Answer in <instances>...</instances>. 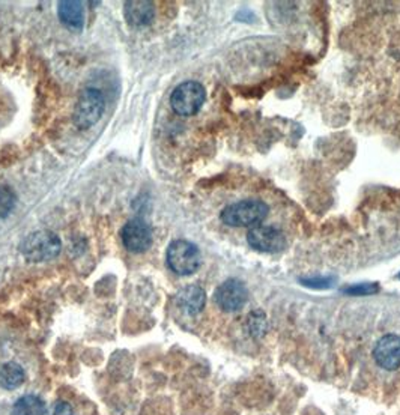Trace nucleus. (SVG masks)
Wrapping results in <instances>:
<instances>
[{
  "instance_id": "39448f33",
  "label": "nucleus",
  "mask_w": 400,
  "mask_h": 415,
  "mask_svg": "<svg viewBox=\"0 0 400 415\" xmlns=\"http://www.w3.org/2000/svg\"><path fill=\"white\" fill-rule=\"evenodd\" d=\"M206 100L205 88L199 81H184L175 88L171 97V105L176 114L193 116Z\"/></svg>"
},
{
  "instance_id": "ddd939ff",
  "label": "nucleus",
  "mask_w": 400,
  "mask_h": 415,
  "mask_svg": "<svg viewBox=\"0 0 400 415\" xmlns=\"http://www.w3.org/2000/svg\"><path fill=\"white\" fill-rule=\"evenodd\" d=\"M25 371L17 363H6L0 367V386L6 390H14L23 384Z\"/></svg>"
},
{
  "instance_id": "4468645a",
  "label": "nucleus",
  "mask_w": 400,
  "mask_h": 415,
  "mask_svg": "<svg viewBox=\"0 0 400 415\" xmlns=\"http://www.w3.org/2000/svg\"><path fill=\"white\" fill-rule=\"evenodd\" d=\"M13 415H46V405L36 396H25L15 402Z\"/></svg>"
},
{
  "instance_id": "20e7f679",
  "label": "nucleus",
  "mask_w": 400,
  "mask_h": 415,
  "mask_svg": "<svg viewBox=\"0 0 400 415\" xmlns=\"http://www.w3.org/2000/svg\"><path fill=\"white\" fill-rule=\"evenodd\" d=\"M104 109L105 100L101 91L86 88L80 93L76 109H74V124L80 130H88L101 119Z\"/></svg>"
},
{
  "instance_id": "7ed1b4c3",
  "label": "nucleus",
  "mask_w": 400,
  "mask_h": 415,
  "mask_svg": "<svg viewBox=\"0 0 400 415\" xmlns=\"http://www.w3.org/2000/svg\"><path fill=\"white\" fill-rule=\"evenodd\" d=\"M166 259L168 268L178 275H189L196 272L200 267V262H202L199 249L194 244L184 239H176L168 246Z\"/></svg>"
},
{
  "instance_id": "f8f14e48",
  "label": "nucleus",
  "mask_w": 400,
  "mask_h": 415,
  "mask_svg": "<svg viewBox=\"0 0 400 415\" xmlns=\"http://www.w3.org/2000/svg\"><path fill=\"white\" fill-rule=\"evenodd\" d=\"M59 20L68 29L80 30L84 26V11L81 2L76 0H62L58 6Z\"/></svg>"
},
{
  "instance_id": "9b49d317",
  "label": "nucleus",
  "mask_w": 400,
  "mask_h": 415,
  "mask_svg": "<svg viewBox=\"0 0 400 415\" xmlns=\"http://www.w3.org/2000/svg\"><path fill=\"white\" fill-rule=\"evenodd\" d=\"M124 14L130 25L142 27L152 23L155 9L151 2H145V0H133V2L125 4Z\"/></svg>"
},
{
  "instance_id": "dca6fc26",
  "label": "nucleus",
  "mask_w": 400,
  "mask_h": 415,
  "mask_svg": "<svg viewBox=\"0 0 400 415\" xmlns=\"http://www.w3.org/2000/svg\"><path fill=\"white\" fill-rule=\"evenodd\" d=\"M378 291V286L375 284H358V286H354V287H347V289H345L346 294H351V295H371L373 292Z\"/></svg>"
},
{
  "instance_id": "f257e3e1",
  "label": "nucleus",
  "mask_w": 400,
  "mask_h": 415,
  "mask_svg": "<svg viewBox=\"0 0 400 415\" xmlns=\"http://www.w3.org/2000/svg\"><path fill=\"white\" fill-rule=\"evenodd\" d=\"M268 205L259 199H246L221 211V220L232 228L258 226L268 216Z\"/></svg>"
},
{
  "instance_id": "423d86ee",
  "label": "nucleus",
  "mask_w": 400,
  "mask_h": 415,
  "mask_svg": "<svg viewBox=\"0 0 400 415\" xmlns=\"http://www.w3.org/2000/svg\"><path fill=\"white\" fill-rule=\"evenodd\" d=\"M214 298L221 310L232 313L241 310V308L246 305L248 300V291L242 282L230 279L217 287Z\"/></svg>"
},
{
  "instance_id": "f03ea898",
  "label": "nucleus",
  "mask_w": 400,
  "mask_h": 415,
  "mask_svg": "<svg viewBox=\"0 0 400 415\" xmlns=\"http://www.w3.org/2000/svg\"><path fill=\"white\" fill-rule=\"evenodd\" d=\"M62 242L55 232L38 230L30 233L21 242V253L30 262H46L55 259L60 253Z\"/></svg>"
},
{
  "instance_id": "9d476101",
  "label": "nucleus",
  "mask_w": 400,
  "mask_h": 415,
  "mask_svg": "<svg viewBox=\"0 0 400 415\" xmlns=\"http://www.w3.org/2000/svg\"><path fill=\"white\" fill-rule=\"evenodd\" d=\"M205 291L200 286H185L176 295V304L187 315H197L205 307Z\"/></svg>"
},
{
  "instance_id": "2eb2a0df",
  "label": "nucleus",
  "mask_w": 400,
  "mask_h": 415,
  "mask_svg": "<svg viewBox=\"0 0 400 415\" xmlns=\"http://www.w3.org/2000/svg\"><path fill=\"white\" fill-rule=\"evenodd\" d=\"M17 205L15 191L8 185H0V220L6 218Z\"/></svg>"
},
{
  "instance_id": "1a4fd4ad",
  "label": "nucleus",
  "mask_w": 400,
  "mask_h": 415,
  "mask_svg": "<svg viewBox=\"0 0 400 415\" xmlns=\"http://www.w3.org/2000/svg\"><path fill=\"white\" fill-rule=\"evenodd\" d=\"M373 357L379 367L384 370H396L400 367V337L387 334L378 340L373 349Z\"/></svg>"
},
{
  "instance_id": "6e6552de",
  "label": "nucleus",
  "mask_w": 400,
  "mask_h": 415,
  "mask_svg": "<svg viewBox=\"0 0 400 415\" xmlns=\"http://www.w3.org/2000/svg\"><path fill=\"white\" fill-rule=\"evenodd\" d=\"M121 238L125 249L131 253H143L151 247L152 230L143 220H130L122 228Z\"/></svg>"
},
{
  "instance_id": "f3484780",
  "label": "nucleus",
  "mask_w": 400,
  "mask_h": 415,
  "mask_svg": "<svg viewBox=\"0 0 400 415\" xmlns=\"http://www.w3.org/2000/svg\"><path fill=\"white\" fill-rule=\"evenodd\" d=\"M72 408L67 402H56L55 405L50 408L48 415H72Z\"/></svg>"
},
{
  "instance_id": "0eeeda50",
  "label": "nucleus",
  "mask_w": 400,
  "mask_h": 415,
  "mask_svg": "<svg viewBox=\"0 0 400 415\" xmlns=\"http://www.w3.org/2000/svg\"><path fill=\"white\" fill-rule=\"evenodd\" d=\"M247 241L253 249L263 253H279L286 246V238H284L283 232L263 225L253 226L247 233Z\"/></svg>"
},
{
  "instance_id": "a211bd4d",
  "label": "nucleus",
  "mask_w": 400,
  "mask_h": 415,
  "mask_svg": "<svg viewBox=\"0 0 400 415\" xmlns=\"http://www.w3.org/2000/svg\"><path fill=\"white\" fill-rule=\"evenodd\" d=\"M399 279H400V274H399Z\"/></svg>"
}]
</instances>
